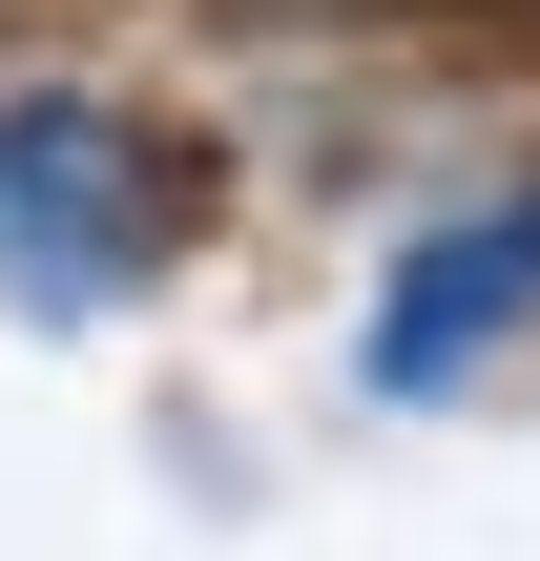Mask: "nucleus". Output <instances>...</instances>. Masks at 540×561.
I'll list each match as a JSON object with an SVG mask.
<instances>
[{"mask_svg": "<svg viewBox=\"0 0 540 561\" xmlns=\"http://www.w3.org/2000/svg\"><path fill=\"white\" fill-rule=\"evenodd\" d=\"M520 291H540V208H479V229H437V250L395 271V312H375V375H395V396H437V375H458V354H479Z\"/></svg>", "mask_w": 540, "mask_h": 561, "instance_id": "2", "label": "nucleus"}, {"mask_svg": "<svg viewBox=\"0 0 540 561\" xmlns=\"http://www.w3.org/2000/svg\"><path fill=\"white\" fill-rule=\"evenodd\" d=\"M208 167L83 83H0V291L21 312H125L166 250H187Z\"/></svg>", "mask_w": 540, "mask_h": 561, "instance_id": "1", "label": "nucleus"}]
</instances>
